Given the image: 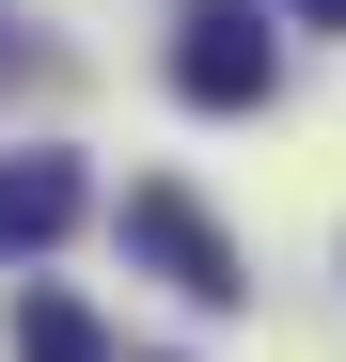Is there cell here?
<instances>
[{"instance_id":"obj_1","label":"cell","mask_w":346,"mask_h":362,"mask_svg":"<svg viewBox=\"0 0 346 362\" xmlns=\"http://www.w3.org/2000/svg\"><path fill=\"white\" fill-rule=\"evenodd\" d=\"M126 252H142L173 299H205V315H237V299H252V284H237V252H220V221H205L189 189H126Z\"/></svg>"},{"instance_id":"obj_4","label":"cell","mask_w":346,"mask_h":362,"mask_svg":"<svg viewBox=\"0 0 346 362\" xmlns=\"http://www.w3.org/2000/svg\"><path fill=\"white\" fill-rule=\"evenodd\" d=\"M16 362H110V331H95V299H64V284H32V299H16Z\"/></svg>"},{"instance_id":"obj_5","label":"cell","mask_w":346,"mask_h":362,"mask_svg":"<svg viewBox=\"0 0 346 362\" xmlns=\"http://www.w3.org/2000/svg\"><path fill=\"white\" fill-rule=\"evenodd\" d=\"M299 16H315V32H346V0H299Z\"/></svg>"},{"instance_id":"obj_3","label":"cell","mask_w":346,"mask_h":362,"mask_svg":"<svg viewBox=\"0 0 346 362\" xmlns=\"http://www.w3.org/2000/svg\"><path fill=\"white\" fill-rule=\"evenodd\" d=\"M79 221H95V173L79 158H0V268L47 252V236H79Z\"/></svg>"},{"instance_id":"obj_2","label":"cell","mask_w":346,"mask_h":362,"mask_svg":"<svg viewBox=\"0 0 346 362\" xmlns=\"http://www.w3.org/2000/svg\"><path fill=\"white\" fill-rule=\"evenodd\" d=\"M268 32L237 16V0H205V16H189V47H173V95H189V110H268Z\"/></svg>"}]
</instances>
